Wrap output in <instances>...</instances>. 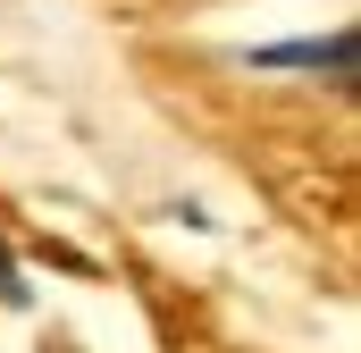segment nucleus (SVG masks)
I'll return each instance as SVG.
<instances>
[{"instance_id":"1","label":"nucleus","mask_w":361,"mask_h":353,"mask_svg":"<svg viewBox=\"0 0 361 353\" xmlns=\"http://www.w3.org/2000/svg\"><path fill=\"white\" fill-rule=\"evenodd\" d=\"M252 68H328V76H353V34H328V42H269V51H252Z\"/></svg>"}]
</instances>
